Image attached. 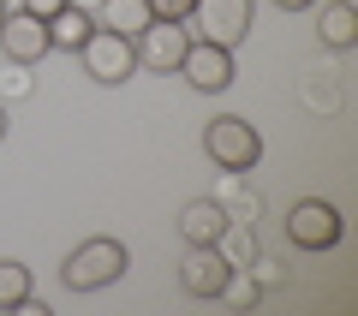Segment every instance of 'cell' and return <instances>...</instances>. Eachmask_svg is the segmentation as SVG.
<instances>
[{"instance_id": "16", "label": "cell", "mask_w": 358, "mask_h": 316, "mask_svg": "<svg viewBox=\"0 0 358 316\" xmlns=\"http://www.w3.org/2000/svg\"><path fill=\"white\" fill-rule=\"evenodd\" d=\"M60 6H72V0H18V13H36V18H54Z\"/></svg>"}, {"instance_id": "5", "label": "cell", "mask_w": 358, "mask_h": 316, "mask_svg": "<svg viewBox=\"0 0 358 316\" xmlns=\"http://www.w3.org/2000/svg\"><path fill=\"white\" fill-rule=\"evenodd\" d=\"M179 78H185L197 96H221V89H233V78H239L233 48H221V42H209V36H192V48H185V60H179Z\"/></svg>"}, {"instance_id": "12", "label": "cell", "mask_w": 358, "mask_h": 316, "mask_svg": "<svg viewBox=\"0 0 358 316\" xmlns=\"http://www.w3.org/2000/svg\"><path fill=\"white\" fill-rule=\"evenodd\" d=\"M90 30H96V13H84V6H60V13L48 18V48L78 54L90 42Z\"/></svg>"}, {"instance_id": "1", "label": "cell", "mask_w": 358, "mask_h": 316, "mask_svg": "<svg viewBox=\"0 0 358 316\" xmlns=\"http://www.w3.org/2000/svg\"><path fill=\"white\" fill-rule=\"evenodd\" d=\"M126 268H131L126 239H108V233H96V239H84V245H72V251H66L60 280H66V292H102V287H114Z\"/></svg>"}, {"instance_id": "6", "label": "cell", "mask_w": 358, "mask_h": 316, "mask_svg": "<svg viewBox=\"0 0 358 316\" xmlns=\"http://www.w3.org/2000/svg\"><path fill=\"white\" fill-rule=\"evenodd\" d=\"M131 48H138V66H150V72H179V60H185V48H192V24H179V18H150V30H138Z\"/></svg>"}, {"instance_id": "18", "label": "cell", "mask_w": 358, "mask_h": 316, "mask_svg": "<svg viewBox=\"0 0 358 316\" xmlns=\"http://www.w3.org/2000/svg\"><path fill=\"white\" fill-rule=\"evenodd\" d=\"M0 138H6V108H0Z\"/></svg>"}, {"instance_id": "17", "label": "cell", "mask_w": 358, "mask_h": 316, "mask_svg": "<svg viewBox=\"0 0 358 316\" xmlns=\"http://www.w3.org/2000/svg\"><path fill=\"white\" fill-rule=\"evenodd\" d=\"M281 13H305V6H317V0H275Z\"/></svg>"}, {"instance_id": "2", "label": "cell", "mask_w": 358, "mask_h": 316, "mask_svg": "<svg viewBox=\"0 0 358 316\" xmlns=\"http://www.w3.org/2000/svg\"><path fill=\"white\" fill-rule=\"evenodd\" d=\"M203 155L215 167H227V173H251V167L263 161V131L245 114H215L203 126Z\"/></svg>"}, {"instance_id": "7", "label": "cell", "mask_w": 358, "mask_h": 316, "mask_svg": "<svg viewBox=\"0 0 358 316\" xmlns=\"http://www.w3.org/2000/svg\"><path fill=\"white\" fill-rule=\"evenodd\" d=\"M179 287L192 299H221L233 287V263L221 245H185V263H179Z\"/></svg>"}, {"instance_id": "14", "label": "cell", "mask_w": 358, "mask_h": 316, "mask_svg": "<svg viewBox=\"0 0 358 316\" xmlns=\"http://www.w3.org/2000/svg\"><path fill=\"white\" fill-rule=\"evenodd\" d=\"M30 292H36V275H30L18 257H0V310H18Z\"/></svg>"}, {"instance_id": "11", "label": "cell", "mask_w": 358, "mask_h": 316, "mask_svg": "<svg viewBox=\"0 0 358 316\" xmlns=\"http://www.w3.org/2000/svg\"><path fill=\"white\" fill-rule=\"evenodd\" d=\"M317 36H322V48H334V54L358 48V6L352 0H329L317 13Z\"/></svg>"}, {"instance_id": "3", "label": "cell", "mask_w": 358, "mask_h": 316, "mask_svg": "<svg viewBox=\"0 0 358 316\" xmlns=\"http://www.w3.org/2000/svg\"><path fill=\"white\" fill-rule=\"evenodd\" d=\"M78 60H84V72L96 78L102 89H120L131 72H138V48H131V36H120V30H90V42L78 48Z\"/></svg>"}, {"instance_id": "10", "label": "cell", "mask_w": 358, "mask_h": 316, "mask_svg": "<svg viewBox=\"0 0 358 316\" xmlns=\"http://www.w3.org/2000/svg\"><path fill=\"white\" fill-rule=\"evenodd\" d=\"M179 239L185 245H221L227 239V209L215 197H192L179 209Z\"/></svg>"}, {"instance_id": "13", "label": "cell", "mask_w": 358, "mask_h": 316, "mask_svg": "<svg viewBox=\"0 0 358 316\" xmlns=\"http://www.w3.org/2000/svg\"><path fill=\"white\" fill-rule=\"evenodd\" d=\"M150 0H102L96 6V24L102 30H120V36H138V30H150Z\"/></svg>"}, {"instance_id": "4", "label": "cell", "mask_w": 358, "mask_h": 316, "mask_svg": "<svg viewBox=\"0 0 358 316\" xmlns=\"http://www.w3.org/2000/svg\"><path fill=\"white\" fill-rule=\"evenodd\" d=\"M346 233L341 209H334L329 197H299L293 209H287V239L299 245V251H334Z\"/></svg>"}, {"instance_id": "8", "label": "cell", "mask_w": 358, "mask_h": 316, "mask_svg": "<svg viewBox=\"0 0 358 316\" xmlns=\"http://www.w3.org/2000/svg\"><path fill=\"white\" fill-rule=\"evenodd\" d=\"M251 30V0H197L192 13V36H209L221 48H239Z\"/></svg>"}, {"instance_id": "9", "label": "cell", "mask_w": 358, "mask_h": 316, "mask_svg": "<svg viewBox=\"0 0 358 316\" xmlns=\"http://www.w3.org/2000/svg\"><path fill=\"white\" fill-rule=\"evenodd\" d=\"M0 54L13 66H36L42 54H54L48 48V18H36V13H6L0 18Z\"/></svg>"}, {"instance_id": "19", "label": "cell", "mask_w": 358, "mask_h": 316, "mask_svg": "<svg viewBox=\"0 0 358 316\" xmlns=\"http://www.w3.org/2000/svg\"><path fill=\"white\" fill-rule=\"evenodd\" d=\"M0 18H6V0H0Z\"/></svg>"}, {"instance_id": "15", "label": "cell", "mask_w": 358, "mask_h": 316, "mask_svg": "<svg viewBox=\"0 0 358 316\" xmlns=\"http://www.w3.org/2000/svg\"><path fill=\"white\" fill-rule=\"evenodd\" d=\"M150 13H155V18H179V24H192L197 0H150Z\"/></svg>"}]
</instances>
